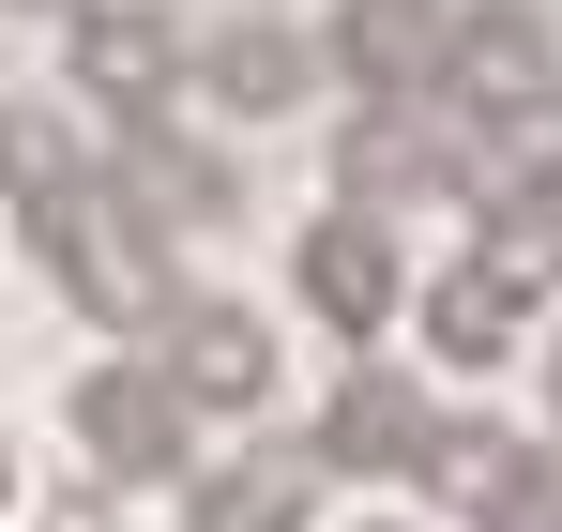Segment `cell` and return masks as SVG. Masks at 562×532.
Wrapping results in <instances>:
<instances>
[{
	"instance_id": "cell-1",
	"label": "cell",
	"mask_w": 562,
	"mask_h": 532,
	"mask_svg": "<svg viewBox=\"0 0 562 532\" xmlns=\"http://www.w3.org/2000/svg\"><path fill=\"white\" fill-rule=\"evenodd\" d=\"M61 426L92 487H183L198 472V396L168 380V351H92L61 380Z\"/></svg>"
},
{
	"instance_id": "cell-2",
	"label": "cell",
	"mask_w": 562,
	"mask_h": 532,
	"mask_svg": "<svg viewBox=\"0 0 562 532\" xmlns=\"http://www.w3.org/2000/svg\"><path fill=\"white\" fill-rule=\"evenodd\" d=\"M153 351H168V380L198 396V426H244V411H274V380H289L274 320H259L244 289H183V320H168Z\"/></svg>"
},
{
	"instance_id": "cell-3",
	"label": "cell",
	"mask_w": 562,
	"mask_h": 532,
	"mask_svg": "<svg viewBox=\"0 0 562 532\" xmlns=\"http://www.w3.org/2000/svg\"><path fill=\"white\" fill-rule=\"evenodd\" d=\"M319 502H335L319 442H244L183 472V532H319Z\"/></svg>"
},
{
	"instance_id": "cell-4",
	"label": "cell",
	"mask_w": 562,
	"mask_h": 532,
	"mask_svg": "<svg viewBox=\"0 0 562 532\" xmlns=\"http://www.w3.org/2000/svg\"><path fill=\"white\" fill-rule=\"evenodd\" d=\"M350 532H426V518H350Z\"/></svg>"
},
{
	"instance_id": "cell-5",
	"label": "cell",
	"mask_w": 562,
	"mask_h": 532,
	"mask_svg": "<svg viewBox=\"0 0 562 532\" xmlns=\"http://www.w3.org/2000/svg\"><path fill=\"white\" fill-rule=\"evenodd\" d=\"M0 502H15V456H0Z\"/></svg>"
}]
</instances>
